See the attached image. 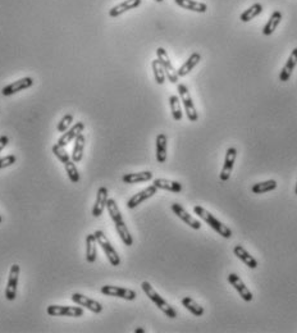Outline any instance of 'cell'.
I'll return each instance as SVG.
<instances>
[{
    "mask_svg": "<svg viewBox=\"0 0 297 333\" xmlns=\"http://www.w3.org/2000/svg\"><path fill=\"white\" fill-rule=\"evenodd\" d=\"M106 209H108L109 216H110L111 221L114 222L115 229H117L121 240L123 241V244L126 245V246H132V244H133L132 234H131L130 229L127 228L126 222L123 221V217H122L121 210H119V208H118L117 201H115L114 199H108V203H106Z\"/></svg>",
    "mask_w": 297,
    "mask_h": 333,
    "instance_id": "1",
    "label": "cell"
},
{
    "mask_svg": "<svg viewBox=\"0 0 297 333\" xmlns=\"http://www.w3.org/2000/svg\"><path fill=\"white\" fill-rule=\"evenodd\" d=\"M194 213H195L196 216L200 217L205 223H207V224L210 225L211 228L217 232V233H219L222 237L224 238L232 237V229L229 228V227H227L226 224H223L219 219L215 218L210 212H207L206 209H204V208L200 207V205H196V207H194Z\"/></svg>",
    "mask_w": 297,
    "mask_h": 333,
    "instance_id": "2",
    "label": "cell"
},
{
    "mask_svg": "<svg viewBox=\"0 0 297 333\" xmlns=\"http://www.w3.org/2000/svg\"><path fill=\"white\" fill-rule=\"evenodd\" d=\"M141 288H143V291L145 292L146 296L151 300L155 305L158 306V308L160 309L161 312L164 313L168 318H172V319L177 318L176 309H174L173 306L170 305L169 302L167 301V300L163 299V297H161L160 295H159V293L154 290V287L151 286V283H148V281H144L143 283H141Z\"/></svg>",
    "mask_w": 297,
    "mask_h": 333,
    "instance_id": "3",
    "label": "cell"
},
{
    "mask_svg": "<svg viewBox=\"0 0 297 333\" xmlns=\"http://www.w3.org/2000/svg\"><path fill=\"white\" fill-rule=\"evenodd\" d=\"M94 234H95L98 244L100 245V247L102 249V251L105 253L106 258H108V260H109V263H110L113 267L119 266V264H121V258H119V255H118V253L115 251L114 247L111 246L110 241H109L108 237H106L105 234H104V232L100 231V229H99V231H96Z\"/></svg>",
    "mask_w": 297,
    "mask_h": 333,
    "instance_id": "4",
    "label": "cell"
},
{
    "mask_svg": "<svg viewBox=\"0 0 297 333\" xmlns=\"http://www.w3.org/2000/svg\"><path fill=\"white\" fill-rule=\"evenodd\" d=\"M177 89H178V93H180V98L182 99L183 107H185L186 111V115H187V118H189L191 122H196V120L198 119V111H196L195 108V105H194V102H192V98L191 95H190L189 89H187V86L183 85V83H178Z\"/></svg>",
    "mask_w": 297,
    "mask_h": 333,
    "instance_id": "5",
    "label": "cell"
},
{
    "mask_svg": "<svg viewBox=\"0 0 297 333\" xmlns=\"http://www.w3.org/2000/svg\"><path fill=\"white\" fill-rule=\"evenodd\" d=\"M156 56H158V60L161 63L163 68H164L165 76H167L168 80H169L172 83L178 82V78L180 77H178L176 68L173 67L172 62H170L169 56H168V53L165 52L164 48H158V49H156Z\"/></svg>",
    "mask_w": 297,
    "mask_h": 333,
    "instance_id": "6",
    "label": "cell"
},
{
    "mask_svg": "<svg viewBox=\"0 0 297 333\" xmlns=\"http://www.w3.org/2000/svg\"><path fill=\"white\" fill-rule=\"evenodd\" d=\"M47 313L51 317H71L77 318L84 315V309L80 306H62V305H50L47 309Z\"/></svg>",
    "mask_w": 297,
    "mask_h": 333,
    "instance_id": "7",
    "label": "cell"
},
{
    "mask_svg": "<svg viewBox=\"0 0 297 333\" xmlns=\"http://www.w3.org/2000/svg\"><path fill=\"white\" fill-rule=\"evenodd\" d=\"M21 267L18 264H13L9 271V277H8V283L5 288V299L8 301H13L17 296V287H18V278Z\"/></svg>",
    "mask_w": 297,
    "mask_h": 333,
    "instance_id": "8",
    "label": "cell"
},
{
    "mask_svg": "<svg viewBox=\"0 0 297 333\" xmlns=\"http://www.w3.org/2000/svg\"><path fill=\"white\" fill-rule=\"evenodd\" d=\"M101 293L106 295V296H114V297H121V299L128 300V301H132L137 297L136 291L130 290V288H124V287H118V286H102L101 287Z\"/></svg>",
    "mask_w": 297,
    "mask_h": 333,
    "instance_id": "9",
    "label": "cell"
},
{
    "mask_svg": "<svg viewBox=\"0 0 297 333\" xmlns=\"http://www.w3.org/2000/svg\"><path fill=\"white\" fill-rule=\"evenodd\" d=\"M227 279H228L229 283L232 284L233 288H235V290L240 293V296L242 297V300H244V301H246V302L252 301V299H254V296H252V292L248 290V287L245 284V282L242 281L239 276L236 275V273H229L228 277H227Z\"/></svg>",
    "mask_w": 297,
    "mask_h": 333,
    "instance_id": "10",
    "label": "cell"
},
{
    "mask_svg": "<svg viewBox=\"0 0 297 333\" xmlns=\"http://www.w3.org/2000/svg\"><path fill=\"white\" fill-rule=\"evenodd\" d=\"M236 158H237V149L236 148H229L226 151V157H224V164H223V169L219 174V178L222 179L223 182H226L231 178V173H232L233 166H235Z\"/></svg>",
    "mask_w": 297,
    "mask_h": 333,
    "instance_id": "11",
    "label": "cell"
},
{
    "mask_svg": "<svg viewBox=\"0 0 297 333\" xmlns=\"http://www.w3.org/2000/svg\"><path fill=\"white\" fill-rule=\"evenodd\" d=\"M170 208H172V210H173V213L176 214L178 218L182 219L186 224L190 225L192 229H200V228H201V222H200V221H198L196 218H194L192 216H190V213H187V212H186V209L182 207V205H180V204H177V203H173L172 205H170Z\"/></svg>",
    "mask_w": 297,
    "mask_h": 333,
    "instance_id": "12",
    "label": "cell"
},
{
    "mask_svg": "<svg viewBox=\"0 0 297 333\" xmlns=\"http://www.w3.org/2000/svg\"><path fill=\"white\" fill-rule=\"evenodd\" d=\"M72 300H73V302H76L77 305L89 309L90 312L95 313V314H99V313L102 312V305L99 301L85 296L82 293H73V295H72Z\"/></svg>",
    "mask_w": 297,
    "mask_h": 333,
    "instance_id": "13",
    "label": "cell"
},
{
    "mask_svg": "<svg viewBox=\"0 0 297 333\" xmlns=\"http://www.w3.org/2000/svg\"><path fill=\"white\" fill-rule=\"evenodd\" d=\"M156 191H158V188L155 187L154 185L148 186V187H146L145 190H143V191H140L137 192L136 195H133L132 198L127 201V208L128 209H135V208L139 207L141 203H144V201L148 200V199L152 198V196L156 194Z\"/></svg>",
    "mask_w": 297,
    "mask_h": 333,
    "instance_id": "14",
    "label": "cell"
},
{
    "mask_svg": "<svg viewBox=\"0 0 297 333\" xmlns=\"http://www.w3.org/2000/svg\"><path fill=\"white\" fill-rule=\"evenodd\" d=\"M32 85H34V80H32L31 77L21 78V80L14 81V82L6 85V86L3 89V91H1V94H3L4 96H10L13 95V94L19 93L22 90H26L28 89V87H31Z\"/></svg>",
    "mask_w": 297,
    "mask_h": 333,
    "instance_id": "15",
    "label": "cell"
},
{
    "mask_svg": "<svg viewBox=\"0 0 297 333\" xmlns=\"http://www.w3.org/2000/svg\"><path fill=\"white\" fill-rule=\"evenodd\" d=\"M84 128H85L84 122H77V123L73 124V126L69 128V130L65 131V132L63 133L60 137H59V140H58V142H56V144H58V145H60V146H63V148H65V146L68 145L69 142L73 141V140L76 139V137H77L80 133H82Z\"/></svg>",
    "mask_w": 297,
    "mask_h": 333,
    "instance_id": "16",
    "label": "cell"
},
{
    "mask_svg": "<svg viewBox=\"0 0 297 333\" xmlns=\"http://www.w3.org/2000/svg\"><path fill=\"white\" fill-rule=\"evenodd\" d=\"M108 188L105 186H102L98 190V195H96V201L94 204L93 208V216L95 218H99L102 213H104V209L106 208V203H108Z\"/></svg>",
    "mask_w": 297,
    "mask_h": 333,
    "instance_id": "17",
    "label": "cell"
},
{
    "mask_svg": "<svg viewBox=\"0 0 297 333\" xmlns=\"http://www.w3.org/2000/svg\"><path fill=\"white\" fill-rule=\"evenodd\" d=\"M296 65H297V48H295V49L292 50L291 56H288L285 67L282 68L281 73H279V81H281V82H287V81L291 78L292 72H294V69L296 68Z\"/></svg>",
    "mask_w": 297,
    "mask_h": 333,
    "instance_id": "18",
    "label": "cell"
},
{
    "mask_svg": "<svg viewBox=\"0 0 297 333\" xmlns=\"http://www.w3.org/2000/svg\"><path fill=\"white\" fill-rule=\"evenodd\" d=\"M141 3H143V0H124V1L117 4V5L113 6V8L109 10V16L115 18V17L121 16V14L128 12V10L135 9V8L141 5Z\"/></svg>",
    "mask_w": 297,
    "mask_h": 333,
    "instance_id": "19",
    "label": "cell"
},
{
    "mask_svg": "<svg viewBox=\"0 0 297 333\" xmlns=\"http://www.w3.org/2000/svg\"><path fill=\"white\" fill-rule=\"evenodd\" d=\"M233 253H235V255L237 256L242 263H244L245 266H248L250 269H255L257 268V266H259L257 260L255 259L254 256L251 255L244 246H241V245H236V246L233 247Z\"/></svg>",
    "mask_w": 297,
    "mask_h": 333,
    "instance_id": "20",
    "label": "cell"
},
{
    "mask_svg": "<svg viewBox=\"0 0 297 333\" xmlns=\"http://www.w3.org/2000/svg\"><path fill=\"white\" fill-rule=\"evenodd\" d=\"M201 60V54L200 53H192L191 56H189V59L183 63L182 65L180 67V69L177 71V74H178V77H185L186 74H189L190 72L198 64V62Z\"/></svg>",
    "mask_w": 297,
    "mask_h": 333,
    "instance_id": "21",
    "label": "cell"
},
{
    "mask_svg": "<svg viewBox=\"0 0 297 333\" xmlns=\"http://www.w3.org/2000/svg\"><path fill=\"white\" fill-rule=\"evenodd\" d=\"M152 179V173L150 170H145V172H139V173H127L122 177V181L124 183H128V185H133V183H140V182H148Z\"/></svg>",
    "mask_w": 297,
    "mask_h": 333,
    "instance_id": "22",
    "label": "cell"
},
{
    "mask_svg": "<svg viewBox=\"0 0 297 333\" xmlns=\"http://www.w3.org/2000/svg\"><path fill=\"white\" fill-rule=\"evenodd\" d=\"M176 4L186 10H191L196 13H206L207 5L201 1H196V0H174Z\"/></svg>",
    "mask_w": 297,
    "mask_h": 333,
    "instance_id": "23",
    "label": "cell"
},
{
    "mask_svg": "<svg viewBox=\"0 0 297 333\" xmlns=\"http://www.w3.org/2000/svg\"><path fill=\"white\" fill-rule=\"evenodd\" d=\"M152 185L155 186L156 188H160V190H165V191H170V192H181L183 190L182 185L180 182H177V181H170V179H165V178H156L154 179V183Z\"/></svg>",
    "mask_w": 297,
    "mask_h": 333,
    "instance_id": "24",
    "label": "cell"
},
{
    "mask_svg": "<svg viewBox=\"0 0 297 333\" xmlns=\"http://www.w3.org/2000/svg\"><path fill=\"white\" fill-rule=\"evenodd\" d=\"M167 142L168 139L164 133L156 136V161L158 163H164L167 161Z\"/></svg>",
    "mask_w": 297,
    "mask_h": 333,
    "instance_id": "25",
    "label": "cell"
},
{
    "mask_svg": "<svg viewBox=\"0 0 297 333\" xmlns=\"http://www.w3.org/2000/svg\"><path fill=\"white\" fill-rule=\"evenodd\" d=\"M96 241L95 234L90 233L86 236V260L89 263H95L96 256H98V250H96Z\"/></svg>",
    "mask_w": 297,
    "mask_h": 333,
    "instance_id": "26",
    "label": "cell"
},
{
    "mask_svg": "<svg viewBox=\"0 0 297 333\" xmlns=\"http://www.w3.org/2000/svg\"><path fill=\"white\" fill-rule=\"evenodd\" d=\"M84 149H85V136L82 133L74 139V146L73 151H72V161L74 163H80L84 157Z\"/></svg>",
    "mask_w": 297,
    "mask_h": 333,
    "instance_id": "27",
    "label": "cell"
},
{
    "mask_svg": "<svg viewBox=\"0 0 297 333\" xmlns=\"http://www.w3.org/2000/svg\"><path fill=\"white\" fill-rule=\"evenodd\" d=\"M281 21H282V13L279 12V10L273 12V14L270 16V18L268 19V22H266V25L264 26L263 34L265 35V36H269V35H272L273 32L277 30V27H278V25L281 23Z\"/></svg>",
    "mask_w": 297,
    "mask_h": 333,
    "instance_id": "28",
    "label": "cell"
},
{
    "mask_svg": "<svg viewBox=\"0 0 297 333\" xmlns=\"http://www.w3.org/2000/svg\"><path fill=\"white\" fill-rule=\"evenodd\" d=\"M277 187H278V183H277L276 179H268V181H264V182H259V183L252 185L251 191L256 195H260V194H265V192L273 191V190H276Z\"/></svg>",
    "mask_w": 297,
    "mask_h": 333,
    "instance_id": "29",
    "label": "cell"
},
{
    "mask_svg": "<svg viewBox=\"0 0 297 333\" xmlns=\"http://www.w3.org/2000/svg\"><path fill=\"white\" fill-rule=\"evenodd\" d=\"M181 302H182V305L185 306L191 314L195 315V317H201V315H204V308H202L200 304H198L192 297L189 296L183 297Z\"/></svg>",
    "mask_w": 297,
    "mask_h": 333,
    "instance_id": "30",
    "label": "cell"
},
{
    "mask_svg": "<svg viewBox=\"0 0 297 333\" xmlns=\"http://www.w3.org/2000/svg\"><path fill=\"white\" fill-rule=\"evenodd\" d=\"M261 12H263V5H261L260 3H255V4H252L250 8H248V9L242 13L241 16H240V19L246 23V22L252 21V19H254L255 17L259 16Z\"/></svg>",
    "mask_w": 297,
    "mask_h": 333,
    "instance_id": "31",
    "label": "cell"
},
{
    "mask_svg": "<svg viewBox=\"0 0 297 333\" xmlns=\"http://www.w3.org/2000/svg\"><path fill=\"white\" fill-rule=\"evenodd\" d=\"M169 105L170 111H172V117L174 120H181L182 119V108H181V102L180 98L176 95H172L169 98Z\"/></svg>",
    "mask_w": 297,
    "mask_h": 333,
    "instance_id": "32",
    "label": "cell"
},
{
    "mask_svg": "<svg viewBox=\"0 0 297 333\" xmlns=\"http://www.w3.org/2000/svg\"><path fill=\"white\" fill-rule=\"evenodd\" d=\"M151 67L152 71H154V77L156 83H158V85H163V83L165 82L167 76H165V71L164 68H163V65H161V63L159 62L158 59H154L151 62Z\"/></svg>",
    "mask_w": 297,
    "mask_h": 333,
    "instance_id": "33",
    "label": "cell"
},
{
    "mask_svg": "<svg viewBox=\"0 0 297 333\" xmlns=\"http://www.w3.org/2000/svg\"><path fill=\"white\" fill-rule=\"evenodd\" d=\"M64 168H65L67 174H68V178L71 179L72 182L73 183L80 182V178H81L80 172H78L77 166H76V164H74V162L72 161V159H69L68 162H65Z\"/></svg>",
    "mask_w": 297,
    "mask_h": 333,
    "instance_id": "34",
    "label": "cell"
},
{
    "mask_svg": "<svg viewBox=\"0 0 297 333\" xmlns=\"http://www.w3.org/2000/svg\"><path fill=\"white\" fill-rule=\"evenodd\" d=\"M72 122H73V114L68 113V114H65L64 117L60 119V122H59L58 126H56V130H58L60 133H64L65 131L69 128V126L72 124Z\"/></svg>",
    "mask_w": 297,
    "mask_h": 333,
    "instance_id": "35",
    "label": "cell"
},
{
    "mask_svg": "<svg viewBox=\"0 0 297 333\" xmlns=\"http://www.w3.org/2000/svg\"><path fill=\"white\" fill-rule=\"evenodd\" d=\"M53 153H54V155H55V157L58 158L59 161L62 162L63 164H64L65 162H68L69 159H71V158H69V154H68V153H67V150H65V148H63V146L58 145V144L53 146Z\"/></svg>",
    "mask_w": 297,
    "mask_h": 333,
    "instance_id": "36",
    "label": "cell"
},
{
    "mask_svg": "<svg viewBox=\"0 0 297 333\" xmlns=\"http://www.w3.org/2000/svg\"><path fill=\"white\" fill-rule=\"evenodd\" d=\"M17 162L16 155H8V157L0 158V169L6 168V166H10L12 164H14Z\"/></svg>",
    "mask_w": 297,
    "mask_h": 333,
    "instance_id": "37",
    "label": "cell"
},
{
    "mask_svg": "<svg viewBox=\"0 0 297 333\" xmlns=\"http://www.w3.org/2000/svg\"><path fill=\"white\" fill-rule=\"evenodd\" d=\"M9 144V137L5 135L0 136V153L5 149V146Z\"/></svg>",
    "mask_w": 297,
    "mask_h": 333,
    "instance_id": "38",
    "label": "cell"
},
{
    "mask_svg": "<svg viewBox=\"0 0 297 333\" xmlns=\"http://www.w3.org/2000/svg\"><path fill=\"white\" fill-rule=\"evenodd\" d=\"M135 332H136V333H144V332H145V330H144V328H137V330H135Z\"/></svg>",
    "mask_w": 297,
    "mask_h": 333,
    "instance_id": "39",
    "label": "cell"
},
{
    "mask_svg": "<svg viewBox=\"0 0 297 333\" xmlns=\"http://www.w3.org/2000/svg\"><path fill=\"white\" fill-rule=\"evenodd\" d=\"M155 1H158V3H163L164 0H155Z\"/></svg>",
    "mask_w": 297,
    "mask_h": 333,
    "instance_id": "40",
    "label": "cell"
},
{
    "mask_svg": "<svg viewBox=\"0 0 297 333\" xmlns=\"http://www.w3.org/2000/svg\"><path fill=\"white\" fill-rule=\"evenodd\" d=\"M295 194L297 195V183H296V188H295Z\"/></svg>",
    "mask_w": 297,
    "mask_h": 333,
    "instance_id": "41",
    "label": "cell"
},
{
    "mask_svg": "<svg viewBox=\"0 0 297 333\" xmlns=\"http://www.w3.org/2000/svg\"><path fill=\"white\" fill-rule=\"evenodd\" d=\"M0 223H1V216H0Z\"/></svg>",
    "mask_w": 297,
    "mask_h": 333,
    "instance_id": "42",
    "label": "cell"
}]
</instances>
